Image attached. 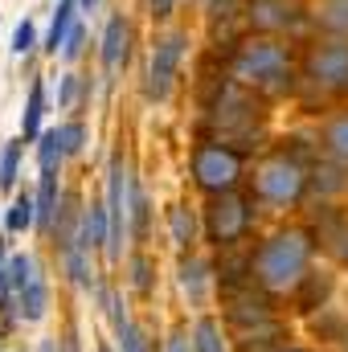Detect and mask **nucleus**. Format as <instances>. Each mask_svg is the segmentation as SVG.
I'll use <instances>...</instances> for the list:
<instances>
[{
  "label": "nucleus",
  "instance_id": "nucleus-1",
  "mask_svg": "<svg viewBox=\"0 0 348 352\" xmlns=\"http://www.w3.org/2000/svg\"><path fill=\"white\" fill-rule=\"evenodd\" d=\"M312 258H316L312 234L299 230V226H287V230L270 234L259 250H254L250 274H254V283H259L262 291L283 295V291H295L299 287V278L312 270Z\"/></svg>",
  "mask_w": 348,
  "mask_h": 352
},
{
  "label": "nucleus",
  "instance_id": "nucleus-2",
  "mask_svg": "<svg viewBox=\"0 0 348 352\" xmlns=\"http://www.w3.org/2000/svg\"><path fill=\"white\" fill-rule=\"evenodd\" d=\"M307 184H312V173L295 156H287V152L266 156L259 168H254V192H259V201L279 205V209L299 205L303 192H307Z\"/></svg>",
  "mask_w": 348,
  "mask_h": 352
},
{
  "label": "nucleus",
  "instance_id": "nucleus-3",
  "mask_svg": "<svg viewBox=\"0 0 348 352\" xmlns=\"http://www.w3.org/2000/svg\"><path fill=\"white\" fill-rule=\"evenodd\" d=\"M234 74L242 82H254V87H283V78L291 82V50L266 33L250 37L234 58Z\"/></svg>",
  "mask_w": 348,
  "mask_h": 352
},
{
  "label": "nucleus",
  "instance_id": "nucleus-4",
  "mask_svg": "<svg viewBox=\"0 0 348 352\" xmlns=\"http://www.w3.org/2000/svg\"><path fill=\"white\" fill-rule=\"evenodd\" d=\"M242 180V152L230 144H197L193 148V184L209 197L234 192Z\"/></svg>",
  "mask_w": 348,
  "mask_h": 352
},
{
  "label": "nucleus",
  "instance_id": "nucleus-5",
  "mask_svg": "<svg viewBox=\"0 0 348 352\" xmlns=\"http://www.w3.org/2000/svg\"><path fill=\"white\" fill-rule=\"evenodd\" d=\"M246 230H250V201L246 197H238V192L209 197V205H205V234H209L213 246L230 250V246H238L246 238Z\"/></svg>",
  "mask_w": 348,
  "mask_h": 352
},
{
  "label": "nucleus",
  "instance_id": "nucleus-6",
  "mask_svg": "<svg viewBox=\"0 0 348 352\" xmlns=\"http://www.w3.org/2000/svg\"><path fill=\"white\" fill-rule=\"evenodd\" d=\"M312 82L328 90H348V37H324L303 58Z\"/></svg>",
  "mask_w": 348,
  "mask_h": 352
},
{
  "label": "nucleus",
  "instance_id": "nucleus-7",
  "mask_svg": "<svg viewBox=\"0 0 348 352\" xmlns=\"http://www.w3.org/2000/svg\"><path fill=\"white\" fill-rule=\"evenodd\" d=\"M246 16L250 25L266 33V37H279V33H291L299 21H303V8L295 0H250L246 4Z\"/></svg>",
  "mask_w": 348,
  "mask_h": 352
},
{
  "label": "nucleus",
  "instance_id": "nucleus-8",
  "mask_svg": "<svg viewBox=\"0 0 348 352\" xmlns=\"http://www.w3.org/2000/svg\"><path fill=\"white\" fill-rule=\"evenodd\" d=\"M180 54H184V33H168L156 45L152 66H148V94L152 98H168V87H173L176 66H180Z\"/></svg>",
  "mask_w": 348,
  "mask_h": 352
},
{
  "label": "nucleus",
  "instance_id": "nucleus-9",
  "mask_svg": "<svg viewBox=\"0 0 348 352\" xmlns=\"http://www.w3.org/2000/svg\"><path fill=\"white\" fill-rule=\"evenodd\" d=\"M332 287H336V278H332L328 270H307V274L299 278V287H295V307H299V311H324Z\"/></svg>",
  "mask_w": 348,
  "mask_h": 352
},
{
  "label": "nucleus",
  "instance_id": "nucleus-10",
  "mask_svg": "<svg viewBox=\"0 0 348 352\" xmlns=\"http://www.w3.org/2000/svg\"><path fill=\"white\" fill-rule=\"evenodd\" d=\"M78 242L87 250H98L111 242V213H107V201H90L83 209V226H78Z\"/></svg>",
  "mask_w": 348,
  "mask_h": 352
},
{
  "label": "nucleus",
  "instance_id": "nucleus-11",
  "mask_svg": "<svg viewBox=\"0 0 348 352\" xmlns=\"http://www.w3.org/2000/svg\"><path fill=\"white\" fill-rule=\"evenodd\" d=\"M127 41H131V29L123 16H111L107 29H102V66L107 70H119L127 62Z\"/></svg>",
  "mask_w": 348,
  "mask_h": 352
},
{
  "label": "nucleus",
  "instance_id": "nucleus-12",
  "mask_svg": "<svg viewBox=\"0 0 348 352\" xmlns=\"http://www.w3.org/2000/svg\"><path fill=\"white\" fill-rule=\"evenodd\" d=\"M37 230H54V217H58V201H62V188H58V168L41 173L37 184Z\"/></svg>",
  "mask_w": 348,
  "mask_h": 352
},
{
  "label": "nucleus",
  "instance_id": "nucleus-13",
  "mask_svg": "<svg viewBox=\"0 0 348 352\" xmlns=\"http://www.w3.org/2000/svg\"><path fill=\"white\" fill-rule=\"evenodd\" d=\"M320 140H324V152H328V160H336V164H345V168H348V111L332 115V119L324 123Z\"/></svg>",
  "mask_w": 348,
  "mask_h": 352
},
{
  "label": "nucleus",
  "instance_id": "nucleus-14",
  "mask_svg": "<svg viewBox=\"0 0 348 352\" xmlns=\"http://www.w3.org/2000/svg\"><path fill=\"white\" fill-rule=\"evenodd\" d=\"M74 8H78V0H58L54 4V21H50V33H45V54H62L66 33L74 29Z\"/></svg>",
  "mask_w": 348,
  "mask_h": 352
},
{
  "label": "nucleus",
  "instance_id": "nucleus-15",
  "mask_svg": "<svg viewBox=\"0 0 348 352\" xmlns=\"http://www.w3.org/2000/svg\"><path fill=\"white\" fill-rule=\"evenodd\" d=\"M41 119H45V87H41V78H33L29 102L21 111V140H37L41 135Z\"/></svg>",
  "mask_w": 348,
  "mask_h": 352
},
{
  "label": "nucleus",
  "instance_id": "nucleus-16",
  "mask_svg": "<svg viewBox=\"0 0 348 352\" xmlns=\"http://www.w3.org/2000/svg\"><path fill=\"white\" fill-rule=\"evenodd\" d=\"M312 16L328 37H348V0H320Z\"/></svg>",
  "mask_w": 348,
  "mask_h": 352
},
{
  "label": "nucleus",
  "instance_id": "nucleus-17",
  "mask_svg": "<svg viewBox=\"0 0 348 352\" xmlns=\"http://www.w3.org/2000/svg\"><path fill=\"white\" fill-rule=\"evenodd\" d=\"M45 307H50V291H45V283H41V274L17 295V311H21V320H29V324H37L41 316H45Z\"/></svg>",
  "mask_w": 348,
  "mask_h": 352
},
{
  "label": "nucleus",
  "instance_id": "nucleus-18",
  "mask_svg": "<svg viewBox=\"0 0 348 352\" xmlns=\"http://www.w3.org/2000/svg\"><path fill=\"white\" fill-rule=\"evenodd\" d=\"M4 226H8L12 234H25L29 226H37V201H33L29 192H17L12 205H8V213H4Z\"/></svg>",
  "mask_w": 348,
  "mask_h": 352
},
{
  "label": "nucleus",
  "instance_id": "nucleus-19",
  "mask_svg": "<svg viewBox=\"0 0 348 352\" xmlns=\"http://www.w3.org/2000/svg\"><path fill=\"white\" fill-rule=\"evenodd\" d=\"M66 160V144H62V127H54V131H41L37 135V164H41V173H50V168H58Z\"/></svg>",
  "mask_w": 348,
  "mask_h": 352
},
{
  "label": "nucleus",
  "instance_id": "nucleus-20",
  "mask_svg": "<svg viewBox=\"0 0 348 352\" xmlns=\"http://www.w3.org/2000/svg\"><path fill=\"white\" fill-rule=\"evenodd\" d=\"M168 230H173L176 246H193L197 242V217H193L188 205H173L168 209Z\"/></svg>",
  "mask_w": 348,
  "mask_h": 352
},
{
  "label": "nucleus",
  "instance_id": "nucleus-21",
  "mask_svg": "<svg viewBox=\"0 0 348 352\" xmlns=\"http://www.w3.org/2000/svg\"><path fill=\"white\" fill-rule=\"evenodd\" d=\"M127 226H131L135 238L148 234V197H144V188H140L135 180L127 184Z\"/></svg>",
  "mask_w": 348,
  "mask_h": 352
},
{
  "label": "nucleus",
  "instance_id": "nucleus-22",
  "mask_svg": "<svg viewBox=\"0 0 348 352\" xmlns=\"http://www.w3.org/2000/svg\"><path fill=\"white\" fill-rule=\"evenodd\" d=\"M180 291H184L193 303L205 299V263H197V258L180 263Z\"/></svg>",
  "mask_w": 348,
  "mask_h": 352
},
{
  "label": "nucleus",
  "instance_id": "nucleus-23",
  "mask_svg": "<svg viewBox=\"0 0 348 352\" xmlns=\"http://www.w3.org/2000/svg\"><path fill=\"white\" fill-rule=\"evenodd\" d=\"M193 349L197 352H226V340H221L217 320H197V324H193Z\"/></svg>",
  "mask_w": 348,
  "mask_h": 352
},
{
  "label": "nucleus",
  "instance_id": "nucleus-24",
  "mask_svg": "<svg viewBox=\"0 0 348 352\" xmlns=\"http://www.w3.org/2000/svg\"><path fill=\"white\" fill-rule=\"evenodd\" d=\"M21 144H25V140H8V144H4V152H0V188H12V184H17Z\"/></svg>",
  "mask_w": 348,
  "mask_h": 352
},
{
  "label": "nucleus",
  "instance_id": "nucleus-25",
  "mask_svg": "<svg viewBox=\"0 0 348 352\" xmlns=\"http://www.w3.org/2000/svg\"><path fill=\"white\" fill-rule=\"evenodd\" d=\"M33 45H37V25H33V21L25 16V21L17 25V33H12V54L21 58V54H29Z\"/></svg>",
  "mask_w": 348,
  "mask_h": 352
},
{
  "label": "nucleus",
  "instance_id": "nucleus-26",
  "mask_svg": "<svg viewBox=\"0 0 348 352\" xmlns=\"http://www.w3.org/2000/svg\"><path fill=\"white\" fill-rule=\"evenodd\" d=\"M62 144H66V156H78V152H83V144H87V127H83L78 119L62 123Z\"/></svg>",
  "mask_w": 348,
  "mask_h": 352
},
{
  "label": "nucleus",
  "instance_id": "nucleus-27",
  "mask_svg": "<svg viewBox=\"0 0 348 352\" xmlns=\"http://www.w3.org/2000/svg\"><path fill=\"white\" fill-rule=\"evenodd\" d=\"M131 287H135V291H148V287H152V263H148L144 254L131 258Z\"/></svg>",
  "mask_w": 348,
  "mask_h": 352
},
{
  "label": "nucleus",
  "instance_id": "nucleus-28",
  "mask_svg": "<svg viewBox=\"0 0 348 352\" xmlns=\"http://www.w3.org/2000/svg\"><path fill=\"white\" fill-rule=\"evenodd\" d=\"M83 41H87V29H83V25L74 21V29L66 33V45H62V58H66V62H74V58L83 54Z\"/></svg>",
  "mask_w": 348,
  "mask_h": 352
},
{
  "label": "nucleus",
  "instance_id": "nucleus-29",
  "mask_svg": "<svg viewBox=\"0 0 348 352\" xmlns=\"http://www.w3.org/2000/svg\"><path fill=\"white\" fill-rule=\"evenodd\" d=\"M74 90H78V74H66L62 78V90H58V102L62 107H74Z\"/></svg>",
  "mask_w": 348,
  "mask_h": 352
},
{
  "label": "nucleus",
  "instance_id": "nucleus-30",
  "mask_svg": "<svg viewBox=\"0 0 348 352\" xmlns=\"http://www.w3.org/2000/svg\"><path fill=\"white\" fill-rule=\"evenodd\" d=\"M164 352H197V349H193V336H188V332H173L168 344H164Z\"/></svg>",
  "mask_w": 348,
  "mask_h": 352
},
{
  "label": "nucleus",
  "instance_id": "nucleus-31",
  "mask_svg": "<svg viewBox=\"0 0 348 352\" xmlns=\"http://www.w3.org/2000/svg\"><path fill=\"white\" fill-rule=\"evenodd\" d=\"M8 263H12V258H8V242L0 238V283H4V274H8Z\"/></svg>",
  "mask_w": 348,
  "mask_h": 352
},
{
  "label": "nucleus",
  "instance_id": "nucleus-32",
  "mask_svg": "<svg viewBox=\"0 0 348 352\" xmlns=\"http://www.w3.org/2000/svg\"><path fill=\"white\" fill-rule=\"evenodd\" d=\"M173 4H176V0H152V12H156V16H168V12H173Z\"/></svg>",
  "mask_w": 348,
  "mask_h": 352
},
{
  "label": "nucleus",
  "instance_id": "nucleus-33",
  "mask_svg": "<svg viewBox=\"0 0 348 352\" xmlns=\"http://www.w3.org/2000/svg\"><path fill=\"white\" fill-rule=\"evenodd\" d=\"M62 352H78V340H74V336H66V340H62Z\"/></svg>",
  "mask_w": 348,
  "mask_h": 352
},
{
  "label": "nucleus",
  "instance_id": "nucleus-34",
  "mask_svg": "<svg viewBox=\"0 0 348 352\" xmlns=\"http://www.w3.org/2000/svg\"><path fill=\"white\" fill-rule=\"evenodd\" d=\"M274 352H312V349H303V344H283V349H274Z\"/></svg>",
  "mask_w": 348,
  "mask_h": 352
},
{
  "label": "nucleus",
  "instance_id": "nucleus-35",
  "mask_svg": "<svg viewBox=\"0 0 348 352\" xmlns=\"http://www.w3.org/2000/svg\"><path fill=\"white\" fill-rule=\"evenodd\" d=\"M94 4H98V0H78V8H83V12H94Z\"/></svg>",
  "mask_w": 348,
  "mask_h": 352
},
{
  "label": "nucleus",
  "instance_id": "nucleus-36",
  "mask_svg": "<svg viewBox=\"0 0 348 352\" xmlns=\"http://www.w3.org/2000/svg\"><path fill=\"white\" fill-rule=\"evenodd\" d=\"M94 352H111V349H107V344H98V349H94Z\"/></svg>",
  "mask_w": 348,
  "mask_h": 352
},
{
  "label": "nucleus",
  "instance_id": "nucleus-37",
  "mask_svg": "<svg viewBox=\"0 0 348 352\" xmlns=\"http://www.w3.org/2000/svg\"><path fill=\"white\" fill-rule=\"evenodd\" d=\"M345 349H348V332H345Z\"/></svg>",
  "mask_w": 348,
  "mask_h": 352
}]
</instances>
